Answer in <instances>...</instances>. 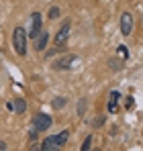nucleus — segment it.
I'll return each instance as SVG.
<instances>
[{"label": "nucleus", "mask_w": 143, "mask_h": 151, "mask_svg": "<svg viewBox=\"0 0 143 151\" xmlns=\"http://www.w3.org/2000/svg\"><path fill=\"white\" fill-rule=\"evenodd\" d=\"M68 104V98H64V96H55L53 100H51V106L55 108V110H59V108H64Z\"/></svg>", "instance_id": "9d476101"}, {"label": "nucleus", "mask_w": 143, "mask_h": 151, "mask_svg": "<svg viewBox=\"0 0 143 151\" xmlns=\"http://www.w3.org/2000/svg\"><path fill=\"white\" fill-rule=\"evenodd\" d=\"M110 68H113V70H121V68H123L121 59H110Z\"/></svg>", "instance_id": "4468645a"}, {"label": "nucleus", "mask_w": 143, "mask_h": 151, "mask_svg": "<svg viewBox=\"0 0 143 151\" xmlns=\"http://www.w3.org/2000/svg\"><path fill=\"white\" fill-rule=\"evenodd\" d=\"M131 31H133V17H131V12H123L121 14V33L127 37V35H131Z\"/></svg>", "instance_id": "39448f33"}, {"label": "nucleus", "mask_w": 143, "mask_h": 151, "mask_svg": "<svg viewBox=\"0 0 143 151\" xmlns=\"http://www.w3.org/2000/svg\"><path fill=\"white\" fill-rule=\"evenodd\" d=\"M121 94L119 92H110L108 96V112H117V102H119Z\"/></svg>", "instance_id": "1a4fd4ad"}, {"label": "nucleus", "mask_w": 143, "mask_h": 151, "mask_svg": "<svg viewBox=\"0 0 143 151\" xmlns=\"http://www.w3.org/2000/svg\"><path fill=\"white\" fill-rule=\"evenodd\" d=\"M68 39H70V21H66L64 25L59 27V31H57L55 37H53V45L61 49V47L68 43Z\"/></svg>", "instance_id": "f03ea898"}, {"label": "nucleus", "mask_w": 143, "mask_h": 151, "mask_svg": "<svg viewBox=\"0 0 143 151\" xmlns=\"http://www.w3.org/2000/svg\"><path fill=\"white\" fill-rule=\"evenodd\" d=\"M33 127H35L37 131H47L49 127H51V116L45 114V112H37V114L33 116Z\"/></svg>", "instance_id": "7ed1b4c3"}, {"label": "nucleus", "mask_w": 143, "mask_h": 151, "mask_svg": "<svg viewBox=\"0 0 143 151\" xmlns=\"http://www.w3.org/2000/svg\"><path fill=\"white\" fill-rule=\"evenodd\" d=\"M47 17L51 19V21H55V19H59V17H61V10H59L57 6H51V8H49V12H47Z\"/></svg>", "instance_id": "ddd939ff"}, {"label": "nucleus", "mask_w": 143, "mask_h": 151, "mask_svg": "<svg viewBox=\"0 0 143 151\" xmlns=\"http://www.w3.org/2000/svg\"><path fill=\"white\" fill-rule=\"evenodd\" d=\"M41 149L43 151H53V149H59V145H57V139L55 137H47L43 143H41Z\"/></svg>", "instance_id": "0eeeda50"}, {"label": "nucleus", "mask_w": 143, "mask_h": 151, "mask_svg": "<svg viewBox=\"0 0 143 151\" xmlns=\"http://www.w3.org/2000/svg\"><path fill=\"white\" fill-rule=\"evenodd\" d=\"M12 45H14V51L19 55L27 53V31H25L23 27L14 29V33H12Z\"/></svg>", "instance_id": "f257e3e1"}, {"label": "nucleus", "mask_w": 143, "mask_h": 151, "mask_svg": "<svg viewBox=\"0 0 143 151\" xmlns=\"http://www.w3.org/2000/svg\"><path fill=\"white\" fill-rule=\"evenodd\" d=\"M68 137H70V131H61L59 135H55V139H57V145H59V147H61V145H66Z\"/></svg>", "instance_id": "f8f14e48"}, {"label": "nucleus", "mask_w": 143, "mask_h": 151, "mask_svg": "<svg viewBox=\"0 0 143 151\" xmlns=\"http://www.w3.org/2000/svg\"><path fill=\"white\" fill-rule=\"evenodd\" d=\"M84 108H86V102L80 100V102H78V114H80V116L84 114Z\"/></svg>", "instance_id": "dca6fc26"}, {"label": "nucleus", "mask_w": 143, "mask_h": 151, "mask_svg": "<svg viewBox=\"0 0 143 151\" xmlns=\"http://www.w3.org/2000/svg\"><path fill=\"white\" fill-rule=\"evenodd\" d=\"M119 53H121V55H123V57H127V55H129V53H127V49H125L123 45H121V47H119Z\"/></svg>", "instance_id": "a211bd4d"}, {"label": "nucleus", "mask_w": 143, "mask_h": 151, "mask_svg": "<svg viewBox=\"0 0 143 151\" xmlns=\"http://www.w3.org/2000/svg\"><path fill=\"white\" fill-rule=\"evenodd\" d=\"M47 43H49V35H47V33H41V35L37 37V45H35V49H37V51H45Z\"/></svg>", "instance_id": "6e6552de"}, {"label": "nucleus", "mask_w": 143, "mask_h": 151, "mask_svg": "<svg viewBox=\"0 0 143 151\" xmlns=\"http://www.w3.org/2000/svg\"><path fill=\"white\" fill-rule=\"evenodd\" d=\"M25 110H27V102H25V98H17V100H14V112L23 114Z\"/></svg>", "instance_id": "9b49d317"}, {"label": "nucleus", "mask_w": 143, "mask_h": 151, "mask_svg": "<svg viewBox=\"0 0 143 151\" xmlns=\"http://www.w3.org/2000/svg\"><path fill=\"white\" fill-rule=\"evenodd\" d=\"M78 59H80L78 55H66V57L57 59V61L53 63V68H55V70H68V68H72V65L78 61Z\"/></svg>", "instance_id": "423d86ee"}, {"label": "nucleus", "mask_w": 143, "mask_h": 151, "mask_svg": "<svg viewBox=\"0 0 143 151\" xmlns=\"http://www.w3.org/2000/svg\"><path fill=\"white\" fill-rule=\"evenodd\" d=\"M102 123H104V116H98V119L94 121V127H100Z\"/></svg>", "instance_id": "f3484780"}, {"label": "nucleus", "mask_w": 143, "mask_h": 151, "mask_svg": "<svg viewBox=\"0 0 143 151\" xmlns=\"http://www.w3.org/2000/svg\"><path fill=\"white\" fill-rule=\"evenodd\" d=\"M41 33H43V31H41V14H39V12H33V17H31V31H29V37L35 41Z\"/></svg>", "instance_id": "20e7f679"}, {"label": "nucleus", "mask_w": 143, "mask_h": 151, "mask_svg": "<svg viewBox=\"0 0 143 151\" xmlns=\"http://www.w3.org/2000/svg\"><path fill=\"white\" fill-rule=\"evenodd\" d=\"M2 149H6V143H4V141H0V151Z\"/></svg>", "instance_id": "6ab92c4d"}, {"label": "nucleus", "mask_w": 143, "mask_h": 151, "mask_svg": "<svg viewBox=\"0 0 143 151\" xmlns=\"http://www.w3.org/2000/svg\"><path fill=\"white\" fill-rule=\"evenodd\" d=\"M90 143H92V137H86V141H84V143H82V147H80V149H82V151L90 149Z\"/></svg>", "instance_id": "2eb2a0df"}]
</instances>
